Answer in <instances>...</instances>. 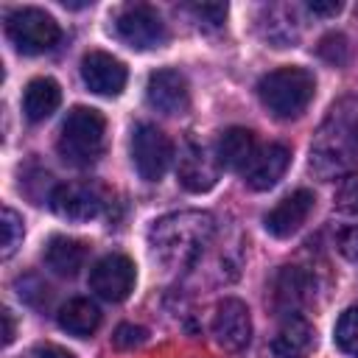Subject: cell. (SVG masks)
Here are the masks:
<instances>
[{"label":"cell","instance_id":"1","mask_svg":"<svg viewBox=\"0 0 358 358\" xmlns=\"http://www.w3.org/2000/svg\"><path fill=\"white\" fill-rule=\"evenodd\" d=\"M215 232V221L210 213L201 210H179L154 221L148 232L151 255L165 268H185L190 266Z\"/></svg>","mask_w":358,"mask_h":358},{"label":"cell","instance_id":"2","mask_svg":"<svg viewBox=\"0 0 358 358\" xmlns=\"http://www.w3.org/2000/svg\"><path fill=\"white\" fill-rule=\"evenodd\" d=\"M316 92V78L310 70L288 64V67H277L271 73H266L257 81V98L260 103L280 120H291L299 117L308 103L313 101Z\"/></svg>","mask_w":358,"mask_h":358},{"label":"cell","instance_id":"3","mask_svg":"<svg viewBox=\"0 0 358 358\" xmlns=\"http://www.w3.org/2000/svg\"><path fill=\"white\" fill-rule=\"evenodd\" d=\"M106 143V120L92 106H73L62 123L56 148L59 157L76 168L92 165L103 154Z\"/></svg>","mask_w":358,"mask_h":358},{"label":"cell","instance_id":"4","mask_svg":"<svg viewBox=\"0 0 358 358\" xmlns=\"http://www.w3.org/2000/svg\"><path fill=\"white\" fill-rule=\"evenodd\" d=\"M6 36L20 53L36 56L56 48V42L62 39V28L48 11L25 6L6 17Z\"/></svg>","mask_w":358,"mask_h":358},{"label":"cell","instance_id":"5","mask_svg":"<svg viewBox=\"0 0 358 358\" xmlns=\"http://www.w3.org/2000/svg\"><path fill=\"white\" fill-rule=\"evenodd\" d=\"M115 34L120 42H126L134 50H154L168 39V28L162 17L145 3L123 6L115 17Z\"/></svg>","mask_w":358,"mask_h":358},{"label":"cell","instance_id":"6","mask_svg":"<svg viewBox=\"0 0 358 358\" xmlns=\"http://www.w3.org/2000/svg\"><path fill=\"white\" fill-rule=\"evenodd\" d=\"M173 159V145L162 129L154 123H140L131 131V162L140 179L159 182Z\"/></svg>","mask_w":358,"mask_h":358},{"label":"cell","instance_id":"7","mask_svg":"<svg viewBox=\"0 0 358 358\" xmlns=\"http://www.w3.org/2000/svg\"><path fill=\"white\" fill-rule=\"evenodd\" d=\"M213 338L224 352H241L249 338H252V316L249 308L235 299L227 296L215 305V316H213Z\"/></svg>","mask_w":358,"mask_h":358},{"label":"cell","instance_id":"8","mask_svg":"<svg viewBox=\"0 0 358 358\" xmlns=\"http://www.w3.org/2000/svg\"><path fill=\"white\" fill-rule=\"evenodd\" d=\"M218 159H215V151L196 143V140H187L182 154H179V165H176V176H179V185L190 193H207L215 187L218 182Z\"/></svg>","mask_w":358,"mask_h":358},{"label":"cell","instance_id":"9","mask_svg":"<svg viewBox=\"0 0 358 358\" xmlns=\"http://www.w3.org/2000/svg\"><path fill=\"white\" fill-rule=\"evenodd\" d=\"M137 271L126 255H106L90 271V288L106 302H123L134 288Z\"/></svg>","mask_w":358,"mask_h":358},{"label":"cell","instance_id":"10","mask_svg":"<svg viewBox=\"0 0 358 358\" xmlns=\"http://www.w3.org/2000/svg\"><path fill=\"white\" fill-rule=\"evenodd\" d=\"M145 101L151 109H157L162 115H182L190 106L187 78L173 67L154 70L145 81Z\"/></svg>","mask_w":358,"mask_h":358},{"label":"cell","instance_id":"11","mask_svg":"<svg viewBox=\"0 0 358 358\" xmlns=\"http://www.w3.org/2000/svg\"><path fill=\"white\" fill-rule=\"evenodd\" d=\"M81 78H84L90 92L103 95V98H115V95L123 92L129 73H126V64L120 59H115L112 53L90 50L81 59Z\"/></svg>","mask_w":358,"mask_h":358},{"label":"cell","instance_id":"12","mask_svg":"<svg viewBox=\"0 0 358 358\" xmlns=\"http://www.w3.org/2000/svg\"><path fill=\"white\" fill-rule=\"evenodd\" d=\"M48 204L50 210L64 218V221H90L101 213V196L90 187V185H81V182H64V185H56L48 196Z\"/></svg>","mask_w":358,"mask_h":358},{"label":"cell","instance_id":"13","mask_svg":"<svg viewBox=\"0 0 358 358\" xmlns=\"http://www.w3.org/2000/svg\"><path fill=\"white\" fill-rule=\"evenodd\" d=\"M288 162H291L288 145H282V143H268V145L257 148V154H255L252 162L241 171V176H243V182H246L252 190H268V187H274V185L282 179Z\"/></svg>","mask_w":358,"mask_h":358},{"label":"cell","instance_id":"14","mask_svg":"<svg viewBox=\"0 0 358 358\" xmlns=\"http://www.w3.org/2000/svg\"><path fill=\"white\" fill-rule=\"evenodd\" d=\"M313 193L310 190H294L291 196H285L282 201H277L274 204V210L263 218V227H266V232L268 235H274V238H291L305 221H308V215H310V210H313Z\"/></svg>","mask_w":358,"mask_h":358},{"label":"cell","instance_id":"15","mask_svg":"<svg viewBox=\"0 0 358 358\" xmlns=\"http://www.w3.org/2000/svg\"><path fill=\"white\" fill-rule=\"evenodd\" d=\"M255 154H257V140H255V134H252L249 129H243V126L227 129V131L218 137V143H215V159H218V165L227 168V171H243V168L252 162Z\"/></svg>","mask_w":358,"mask_h":358},{"label":"cell","instance_id":"16","mask_svg":"<svg viewBox=\"0 0 358 358\" xmlns=\"http://www.w3.org/2000/svg\"><path fill=\"white\" fill-rule=\"evenodd\" d=\"M313 341H316V336H313L310 322L296 313L280 324V330L271 341V350L277 358H308L313 350Z\"/></svg>","mask_w":358,"mask_h":358},{"label":"cell","instance_id":"17","mask_svg":"<svg viewBox=\"0 0 358 358\" xmlns=\"http://www.w3.org/2000/svg\"><path fill=\"white\" fill-rule=\"evenodd\" d=\"M42 260L45 266L59 274V277H73L78 274V268L84 266L87 260V246L76 238H67V235H53L48 243H45V252H42Z\"/></svg>","mask_w":358,"mask_h":358},{"label":"cell","instance_id":"18","mask_svg":"<svg viewBox=\"0 0 358 358\" xmlns=\"http://www.w3.org/2000/svg\"><path fill=\"white\" fill-rule=\"evenodd\" d=\"M62 103V87L48 78V76H39V78H31L25 84V92H22V112L31 123H39L45 117H50Z\"/></svg>","mask_w":358,"mask_h":358},{"label":"cell","instance_id":"19","mask_svg":"<svg viewBox=\"0 0 358 358\" xmlns=\"http://www.w3.org/2000/svg\"><path fill=\"white\" fill-rule=\"evenodd\" d=\"M263 39L271 42L274 48H291L299 36V25H296V14L291 6H263Z\"/></svg>","mask_w":358,"mask_h":358},{"label":"cell","instance_id":"20","mask_svg":"<svg viewBox=\"0 0 358 358\" xmlns=\"http://www.w3.org/2000/svg\"><path fill=\"white\" fill-rule=\"evenodd\" d=\"M56 322H59V327L67 330L70 336L87 338V336H92V333L98 330V324H101V310H98L90 299L76 296V299H70V302H64V305L59 308Z\"/></svg>","mask_w":358,"mask_h":358},{"label":"cell","instance_id":"21","mask_svg":"<svg viewBox=\"0 0 358 358\" xmlns=\"http://www.w3.org/2000/svg\"><path fill=\"white\" fill-rule=\"evenodd\" d=\"M308 277L296 266H285L277 280V308L288 316H296V308L308 299Z\"/></svg>","mask_w":358,"mask_h":358},{"label":"cell","instance_id":"22","mask_svg":"<svg viewBox=\"0 0 358 358\" xmlns=\"http://www.w3.org/2000/svg\"><path fill=\"white\" fill-rule=\"evenodd\" d=\"M333 338H336V347L352 358H358V308H347L338 322H336V330H333Z\"/></svg>","mask_w":358,"mask_h":358},{"label":"cell","instance_id":"23","mask_svg":"<svg viewBox=\"0 0 358 358\" xmlns=\"http://www.w3.org/2000/svg\"><path fill=\"white\" fill-rule=\"evenodd\" d=\"M316 53H319V59L327 62L330 67H341V64H347V59H350V42H347L344 34H324V36L319 39V45H316Z\"/></svg>","mask_w":358,"mask_h":358},{"label":"cell","instance_id":"24","mask_svg":"<svg viewBox=\"0 0 358 358\" xmlns=\"http://www.w3.org/2000/svg\"><path fill=\"white\" fill-rule=\"evenodd\" d=\"M0 229H3V252L0 255H3V260H8L20 249L22 235H25V227H22L20 213L11 210V207H3V224H0Z\"/></svg>","mask_w":358,"mask_h":358},{"label":"cell","instance_id":"25","mask_svg":"<svg viewBox=\"0 0 358 358\" xmlns=\"http://www.w3.org/2000/svg\"><path fill=\"white\" fill-rule=\"evenodd\" d=\"M336 210L358 218V173H347L336 185Z\"/></svg>","mask_w":358,"mask_h":358},{"label":"cell","instance_id":"26","mask_svg":"<svg viewBox=\"0 0 358 358\" xmlns=\"http://www.w3.org/2000/svg\"><path fill=\"white\" fill-rule=\"evenodd\" d=\"M187 11L204 31H215L227 20V3H190Z\"/></svg>","mask_w":358,"mask_h":358},{"label":"cell","instance_id":"27","mask_svg":"<svg viewBox=\"0 0 358 358\" xmlns=\"http://www.w3.org/2000/svg\"><path fill=\"white\" fill-rule=\"evenodd\" d=\"M112 341H115L117 350H134V347H140L145 341V330L140 324H120L115 330Z\"/></svg>","mask_w":358,"mask_h":358},{"label":"cell","instance_id":"28","mask_svg":"<svg viewBox=\"0 0 358 358\" xmlns=\"http://www.w3.org/2000/svg\"><path fill=\"white\" fill-rule=\"evenodd\" d=\"M336 249H338L347 260H355V263H358V227H344V229H338V235H336Z\"/></svg>","mask_w":358,"mask_h":358},{"label":"cell","instance_id":"29","mask_svg":"<svg viewBox=\"0 0 358 358\" xmlns=\"http://www.w3.org/2000/svg\"><path fill=\"white\" fill-rule=\"evenodd\" d=\"M25 358H76V355L59 344H36Z\"/></svg>","mask_w":358,"mask_h":358},{"label":"cell","instance_id":"30","mask_svg":"<svg viewBox=\"0 0 358 358\" xmlns=\"http://www.w3.org/2000/svg\"><path fill=\"white\" fill-rule=\"evenodd\" d=\"M308 11L316 17H336L341 11L338 0H308Z\"/></svg>","mask_w":358,"mask_h":358},{"label":"cell","instance_id":"31","mask_svg":"<svg viewBox=\"0 0 358 358\" xmlns=\"http://www.w3.org/2000/svg\"><path fill=\"white\" fill-rule=\"evenodd\" d=\"M0 319H3V347H8L14 341V333H17V324H14V313L8 308L0 310Z\"/></svg>","mask_w":358,"mask_h":358},{"label":"cell","instance_id":"32","mask_svg":"<svg viewBox=\"0 0 358 358\" xmlns=\"http://www.w3.org/2000/svg\"><path fill=\"white\" fill-rule=\"evenodd\" d=\"M350 143H352V151L358 154V109H355V117H352V129H350Z\"/></svg>","mask_w":358,"mask_h":358}]
</instances>
